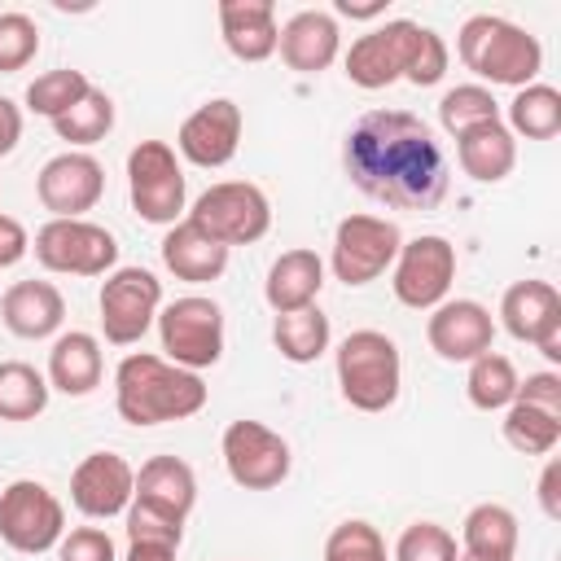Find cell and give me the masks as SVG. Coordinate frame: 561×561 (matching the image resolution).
Segmentation results:
<instances>
[{"label":"cell","instance_id":"obj_1","mask_svg":"<svg viewBox=\"0 0 561 561\" xmlns=\"http://www.w3.org/2000/svg\"><path fill=\"white\" fill-rule=\"evenodd\" d=\"M351 184L390 210H434L447 197V158L408 110H368L342 140Z\"/></svg>","mask_w":561,"mask_h":561},{"label":"cell","instance_id":"obj_2","mask_svg":"<svg viewBox=\"0 0 561 561\" xmlns=\"http://www.w3.org/2000/svg\"><path fill=\"white\" fill-rule=\"evenodd\" d=\"M114 408L127 425H167L206 408V381L162 355L136 351L114 373Z\"/></svg>","mask_w":561,"mask_h":561},{"label":"cell","instance_id":"obj_3","mask_svg":"<svg viewBox=\"0 0 561 561\" xmlns=\"http://www.w3.org/2000/svg\"><path fill=\"white\" fill-rule=\"evenodd\" d=\"M456 53H460L465 70H473L478 79L500 83V88H526L543 70L539 39L526 26L495 18V13L465 18V26L456 31Z\"/></svg>","mask_w":561,"mask_h":561},{"label":"cell","instance_id":"obj_4","mask_svg":"<svg viewBox=\"0 0 561 561\" xmlns=\"http://www.w3.org/2000/svg\"><path fill=\"white\" fill-rule=\"evenodd\" d=\"M337 386L342 399L359 412H386L403 386V359L394 337L381 329H355L337 346Z\"/></svg>","mask_w":561,"mask_h":561},{"label":"cell","instance_id":"obj_5","mask_svg":"<svg viewBox=\"0 0 561 561\" xmlns=\"http://www.w3.org/2000/svg\"><path fill=\"white\" fill-rule=\"evenodd\" d=\"M184 219L197 224L206 237H215L219 245L232 250V245H254V241L267 237V228H272V202L250 180H219V184H210L193 202V210Z\"/></svg>","mask_w":561,"mask_h":561},{"label":"cell","instance_id":"obj_6","mask_svg":"<svg viewBox=\"0 0 561 561\" xmlns=\"http://www.w3.org/2000/svg\"><path fill=\"white\" fill-rule=\"evenodd\" d=\"M127 193H131V210L145 224H167V228L180 224L188 184H184V167L167 140H140L127 153Z\"/></svg>","mask_w":561,"mask_h":561},{"label":"cell","instance_id":"obj_7","mask_svg":"<svg viewBox=\"0 0 561 561\" xmlns=\"http://www.w3.org/2000/svg\"><path fill=\"white\" fill-rule=\"evenodd\" d=\"M158 337L167 351L162 359H171L188 373H202V368L219 364V355H224V311L215 298L184 294L158 311Z\"/></svg>","mask_w":561,"mask_h":561},{"label":"cell","instance_id":"obj_8","mask_svg":"<svg viewBox=\"0 0 561 561\" xmlns=\"http://www.w3.org/2000/svg\"><path fill=\"white\" fill-rule=\"evenodd\" d=\"M66 535V508L61 500L35 482V478H18L0 491V539L13 552H48L57 548Z\"/></svg>","mask_w":561,"mask_h":561},{"label":"cell","instance_id":"obj_9","mask_svg":"<svg viewBox=\"0 0 561 561\" xmlns=\"http://www.w3.org/2000/svg\"><path fill=\"white\" fill-rule=\"evenodd\" d=\"M39 267L61 276H105L118 263V241L92 219H48L31 241Z\"/></svg>","mask_w":561,"mask_h":561},{"label":"cell","instance_id":"obj_10","mask_svg":"<svg viewBox=\"0 0 561 561\" xmlns=\"http://www.w3.org/2000/svg\"><path fill=\"white\" fill-rule=\"evenodd\" d=\"M451 280H456V245L447 237L425 232L399 245L394 267H390V289L403 307L434 311L438 302H447Z\"/></svg>","mask_w":561,"mask_h":561},{"label":"cell","instance_id":"obj_11","mask_svg":"<svg viewBox=\"0 0 561 561\" xmlns=\"http://www.w3.org/2000/svg\"><path fill=\"white\" fill-rule=\"evenodd\" d=\"M403 245V232L394 219L381 215H346L333 232V254L329 267L342 285H368L381 272L394 267V254Z\"/></svg>","mask_w":561,"mask_h":561},{"label":"cell","instance_id":"obj_12","mask_svg":"<svg viewBox=\"0 0 561 561\" xmlns=\"http://www.w3.org/2000/svg\"><path fill=\"white\" fill-rule=\"evenodd\" d=\"M101 333L114 346H131L162 311V280L149 267H114L101 285Z\"/></svg>","mask_w":561,"mask_h":561},{"label":"cell","instance_id":"obj_13","mask_svg":"<svg viewBox=\"0 0 561 561\" xmlns=\"http://www.w3.org/2000/svg\"><path fill=\"white\" fill-rule=\"evenodd\" d=\"M224 465H228V478L245 491H272L289 478V443L263 425V421H232L224 430Z\"/></svg>","mask_w":561,"mask_h":561},{"label":"cell","instance_id":"obj_14","mask_svg":"<svg viewBox=\"0 0 561 561\" xmlns=\"http://www.w3.org/2000/svg\"><path fill=\"white\" fill-rule=\"evenodd\" d=\"M35 193L53 219H83L105 193V167L83 149H66L39 167Z\"/></svg>","mask_w":561,"mask_h":561},{"label":"cell","instance_id":"obj_15","mask_svg":"<svg viewBox=\"0 0 561 561\" xmlns=\"http://www.w3.org/2000/svg\"><path fill=\"white\" fill-rule=\"evenodd\" d=\"M508 337L530 342L548 364H561V294L548 280H517L500 298Z\"/></svg>","mask_w":561,"mask_h":561},{"label":"cell","instance_id":"obj_16","mask_svg":"<svg viewBox=\"0 0 561 561\" xmlns=\"http://www.w3.org/2000/svg\"><path fill=\"white\" fill-rule=\"evenodd\" d=\"M416 31L421 22L412 18H390L386 26H373L368 35H359L346 53V79L355 88H390L394 79L408 75V57H412V44H416Z\"/></svg>","mask_w":561,"mask_h":561},{"label":"cell","instance_id":"obj_17","mask_svg":"<svg viewBox=\"0 0 561 561\" xmlns=\"http://www.w3.org/2000/svg\"><path fill=\"white\" fill-rule=\"evenodd\" d=\"M237 145H241V105L228 96L197 105L180 123V136H175L180 158H188L193 167H210V171L228 167L237 158Z\"/></svg>","mask_w":561,"mask_h":561},{"label":"cell","instance_id":"obj_18","mask_svg":"<svg viewBox=\"0 0 561 561\" xmlns=\"http://www.w3.org/2000/svg\"><path fill=\"white\" fill-rule=\"evenodd\" d=\"M425 337H430V351L447 364H469L478 359L482 351H491L495 342V320L482 302L473 298H447L430 311V324H425Z\"/></svg>","mask_w":561,"mask_h":561},{"label":"cell","instance_id":"obj_19","mask_svg":"<svg viewBox=\"0 0 561 561\" xmlns=\"http://www.w3.org/2000/svg\"><path fill=\"white\" fill-rule=\"evenodd\" d=\"M136 495V469L118 451H92L70 473V500L83 517H118Z\"/></svg>","mask_w":561,"mask_h":561},{"label":"cell","instance_id":"obj_20","mask_svg":"<svg viewBox=\"0 0 561 561\" xmlns=\"http://www.w3.org/2000/svg\"><path fill=\"white\" fill-rule=\"evenodd\" d=\"M280 61L298 75H320L337 61V48H342V31H337V18L329 9H302L294 13L285 26H280Z\"/></svg>","mask_w":561,"mask_h":561},{"label":"cell","instance_id":"obj_21","mask_svg":"<svg viewBox=\"0 0 561 561\" xmlns=\"http://www.w3.org/2000/svg\"><path fill=\"white\" fill-rule=\"evenodd\" d=\"M219 35L237 61H267L280 26L272 0H219Z\"/></svg>","mask_w":561,"mask_h":561},{"label":"cell","instance_id":"obj_22","mask_svg":"<svg viewBox=\"0 0 561 561\" xmlns=\"http://www.w3.org/2000/svg\"><path fill=\"white\" fill-rule=\"evenodd\" d=\"M0 320H4L9 333L26 337V342H39V337H53L61 329L66 298L53 280H18L0 298Z\"/></svg>","mask_w":561,"mask_h":561},{"label":"cell","instance_id":"obj_23","mask_svg":"<svg viewBox=\"0 0 561 561\" xmlns=\"http://www.w3.org/2000/svg\"><path fill=\"white\" fill-rule=\"evenodd\" d=\"M324 289V259L307 245L298 250H285L272 267H267V280H263V298L276 316L285 311H302V307H316Z\"/></svg>","mask_w":561,"mask_h":561},{"label":"cell","instance_id":"obj_24","mask_svg":"<svg viewBox=\"0 0 561 561\" xmlns=\"http://www.w3.org/2000/svg\"><path fill=\"white\" fill-rule=\"evenodd\" d=\"M162 267L175 276V280H193V285H206V280H219L224 267H228V245H219L215 237H206L197 224L180 219L167 228L162 237Z\"/></svg>","mask_w":561,"mask_h":561},{"label":"cell","instance_id":"obj_25","mask_svg":"<svg viewBox=\"0 0 561 561\" xmlns=\"http://www.w3.org/2000/svg\"><path fill=\"white\" fill-rule=\"evenodd\" d=\"M101 373H105V359H101V342L83 329H70L53 342L48 351V386L70 394V399H83L101 386Z\"/></svg>","mask_w":561,"mask_h":561},{"label":"cell","instance_id":"obj_26","mask_svg":"<svg viewBox=\"0 0 561 561\" xmlns=\"http://www.w3.org/2000/svg\"><path fill=\"white\" fill-rule=\"evenodd\" d=\"M456 158L460 171L478 184H500L513 167H517V136L504 127V118L469 127L465 136H456Z\"/></svg>","mask_w":561,"mask_h":561},{"label":"cell","instance_id":"obj_27","mask_svg":"<svg viewBox=\"0 0 561 561\" xmlns=\"http://www.w3.org/2000/svg\"><path fill=\"white\" fill-rule=\"evenodd\" d=\"M136 500H149L167 513H180L188 517L193 504H197V473L188 460L180 456H149L140 469H136Z\"/></svg>","mask_w":561,"mask_h":561},{"label":"cell","instance_id":"obj_28","mask_svg":"<svg viewBox=\"0 0 561 561\" xmlns=\"http://www.w3.org/2000/svg\"><path fill=\"white\" fill-rule=\"evenodd\" d=\"M517 517L513 508L504 504H473L460 522V552H473V557H513L517 552Z\"/></svg>","mask_w":561,"mask_h":561},{"label":"cell","instance_id":"obj_29","mask_svg":"<svg viewBox=\"0 0 561 561\" xmlns=\"http://www.w3.org/2000/svg\"><path fill=\"white\" fill-rule=\"evenodd\" d=\"M329 337H333V329H329V316H324L320 307L285 311V316H276V324H272V342H276V351H280L289 364H311V359H320V355L329 351Z\"/></svg>","mask_w":561,"mask_h":561},{"label":"cell","instance_id":"obj_30","mask_svg":"<svg viewBox=\"0 0 561 561\" xmlns=\"http://www.w3.org/2000/svg\"><path fill=\"white\" fill-rule=\"evenodd\" d=\"M513 136L526 140H552L561 131V92L552 83H526L517 88V96L508 101V123Z\"/></svg>","mask_w":561,"mask_h":561},{"label":"cell","instance_id":"obj_31","mask_svg":"<svg viewBox=\"0 0 561 561\" xmlns=\"http://www.w3.org/2000/svg\"><path fill=\"white\" fill-rule=\"evenodd\" d=\"M48 377L26 359L0 364V421H35L48 408Z\"/></svg>","mask_w":561,"mask_h":561},{"label":"cell","instance_id":"obj_32","mask_svg":"<svg viewBox=\"0 0 561 561\" xmlns=\"http://www.w3.org/2000/svg\"><path fill=\"white\" fill-rule=\"evenodd\" d=\"M517 368L508 355L500 351H482L478 359H469V377H465V394L473 408L482 412H504L517 399Z\"/></svg>","mask_w":561,"mask_h":561},{"label":"cell","instance_id":"obj_33","mask_svg":"<svg viewBox=\"0 0 561 561\" xmlns=\"http://www.w3.org/2000/svg\"><path fill=\"white\" fill-rule=\"evenodd\" d=\"M500 425H504V443L522 456H548L561 443V416H552L535 403H522V399H513L504 408Z\"/></svg>","mask_w":561,"mask_h":561},{"label":"cell","instance_id":"obj_34","mask_svg":"<svg viewBox=\"0 0 561 561\" xmlns=\"http://www.w3.org/2000/svg\"><path fill=\"white\" fill-rule=\"evenodd\" d=\"M495 118H500V101L482 83H456L438 101V123H443L447 136H465L469 127H482V123H495Z\"/></svg>","mask_w":561,"mask_h":561},{"label":"cell","instance_id":"obj_35","mask_svg":"<svg viewBox=\"0 0 561 561\" xmlns=\"http://www.w3.org/2000/svg\"><path fill=\"white\" fill-rule=\"evenodd\" d=\"M110 127H114V101H110V92H101V88H92V92H88L83 101H75L61 118H53L57 140H70V145H79V149L105 140Z\"/></svg>","mask_w":561,"mask_h":561},{"label":"cell","instance_id":"obj_36","mask_svg":"<svg viewBox=\"0 0 561 561\" xmlns=\"http://www.w3.org/2000/svg\"><path fill=\"white\" fill-rule=\"evenodd\" d=\"M88 92H92L88 75H83V70H70V66H61V70L35 75V83L26 88V110L53 123V118H61V114H66L75 101H83Z\"/></svg>","mask_w":561,"mask_h":561},{"label":"cell","instance_id":"obj_37","mask_svg":"<svg viewBox=\"0 0 561 561\" xmlns=\"http://www.w3.org/2000/svg\"><path fill=\"white\" fill-rule=\"evenodd\" d=\"M324 561H390V557H386L381 530L373 522H364V517H351V522H342V526L329 530Z\"/></svg>","mask_w":561,"mask_h":561},{"label":"cell","instance_id":"obj_38","mask_svg":"<svg viewBox=\"0 0 561 561\" xmlns=\"http://www.w3.org/2000/svg\"><path fill=\"white\" fill-rule=\"evenodd\" d=\"M127 539H131V543L140 539V543H171V548H180V539H184V517L131 495V504H127Z\"/></svg>","mask_w":561,"mask_h":561},{"label":"cell","instance_id":"obj_39","mask_svg":"<svg viewBox=\"0 0 561 561\" xmlns=\"http://www.w3.org/2000/svg\"><path fill=\"white\" fill-rule=\"evenodd\" d=\"M39 53V26L35 18L9 9L0 13V75H13V70H26Z\"/></svg>","mask_w":561,"mask_h":561},{"label":"cell","instance_id":"obj_40","mask_svg":"<svg viewBox=\"0 0 561 561\" xmlns=\"http://www.w3.org/2000/svg\"><path fill=\"white\" fill-rule=\"evenodd\" d=\"M456 557H460L456 535L438 522H412L394 543V561H456Z\"/></svg>","mask_w":561,"mask_h":561},{"label":"cell","instance_id":"obj_41","mask_svg":"<svg viewBox=\"0 0 561 561\" xmlns=\"http://www.w3.org/2000/svg\"><path fill=\"white\" fill-rule=\"evenodd\" d=\"M447 75V44H443V35L438 31H430V26H421L416 31V44H412V57H408V83H416V88H434L438 79Z\"/></svg>","mask_w":561,"mask_h":561},{"label":"cell","instance_id":"obj_42","mask_svg":"<svg viewBox=\"0 0 561 561\" xmlns=\"http://www.w3.org/2000/svg\"><path fill=\"white\" fill-rule=\"evenodd\" d=\"M57 557L61 561H114L118 552H114V539L101 526H75L70 535H61Z\"/></svg>","mask_w":561,"mask_h":561},{"label":"cell","instance_id":"obj_43","mask_svg":"<svg viewBox=\"0 0 561 561\" xmlns=\"http://www.w3.org/2000/svg\"><path fill=\"white\" fill-rule=\"evenodd\" d=\"M517 399L561 416V373H552V368L548 373H530L526 381H517Z\"/></svg>","mask_w":561,"mask_h":561},{"label":"cell","instance_id":"obj_44","mask_svg":"<svg viewBox=\"0 0 561 561\" xmlns=\"http://www.w3.org/2000/svg\"><path fill=\"white\" fill-rule=\"evenodd\" d=\"M31 254V237L13 215H0V272Z\"/></svg>","mask_w":561,"mask_h":561},{"label":"cell","instance_id":"obj_45","mask_svg":"<svg viewBox=\"0 0 561 561\" xmlns=\"http://www.w3.org/2000/svg\"><path fill=\"white\" fill-rule=\"evenodd\" d=\"M539 504L552 522H561V460H548L539 473Z\"/></svg>","mask_w":561,"mask_h":561},{"label":"cell","instance_id":"obj_46","mask_svg":"<svg viewBox=\"0 0 561 561\" xmlns=\"http://www.w3.org/2000/svg\"><path fill=\"white\" fill-rule=\"evenodd\" d=\"M18 140H22V110L9 96H0V158L13 153Z\"/></svg>","mask_w":561,"mask_h":561},{"label":"cell","instance_id":"obj_47","mask_svg":"<svg viewBox=\"0 0 561 561\" xmlns=\"http://www.w3.org/2000/svg\"><path fill=\"white\" fill-rule=\"evenodd\" d=\"M175 552L180 548H171V543H127V561H175Z\"/></svg>","mask_w":561,"mask_h":561},{"label":"cell","instance_id":"obj_48","mask_svg":"<svg viewBox=\"0 0 561 561\" xmlns=\"http://www.w3.org/2000/svg\"><path fill=\"white\" fill-rule=\"evenodd\" d=\"M337 13L342 18H377V13H386V4L377 0V4H351V0H337Z\"/></svg>","mask_w":561,"mask_h":561},{"label":"cell","instance_id":"obj_49","mask_svg":"<svg viewBox=\"0 0 561 561\" xmlns=\"http://www.w3.org/2000/svg\"><path fill=\"white\" fill-rule=\"evenodd\" d=\"M456 561H513V557H473V552H460Z\"/></svg>","mask_w":561,"mask_h":561}]
</instances>
